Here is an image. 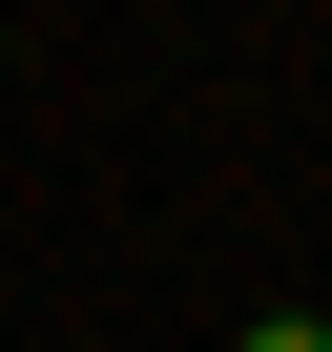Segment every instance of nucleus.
I'll return each instance as SVG.
<instances>
[{"label": "nucleus", "instance_id": "obj_1", "mask_svg": "<svg viewBox=\"0 0 332 352\" xmlns=\"http://www.w3.org/2000/svg\"><path fill=\"white\" fill-rule=\"evenodd\" d=\"M229 352H332V311H249V331H229Z\"/></svg>", "mask_w": 332, "mask_h": 352}]
</instances>
